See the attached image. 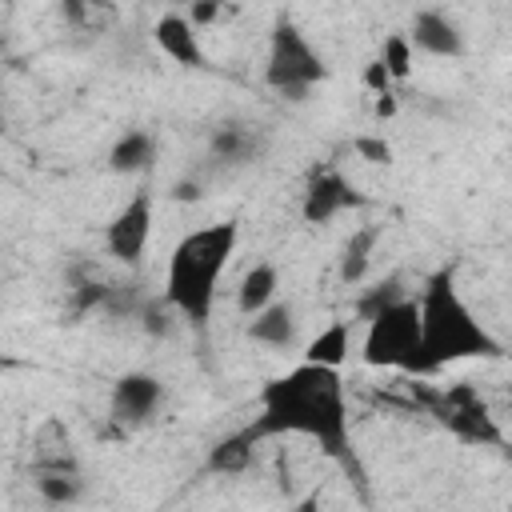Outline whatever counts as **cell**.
Instances as JSON below:
<instances>
[{
	"mask_svg": "<svg viewBox=\"0 0 512 512\" xmlns=\"http://www.w3.org/2000/svg\"><path fill=\"white\" fill-rule=\"evenodd\" d=\"M148 236H152V196L148 192H136L108 224L104 232V244L116 260L124 264H140L144 248H148Z\"/></svg>",
	"mask_w": 512,
	"mask_h": 512,
	"instance_id": "cell-7",
	"label": "cell"
},
{
	"mask_svg": "<svg viewBox=\"0 0 512 512\" xmlns=\"http://www.w3.org/2000/svg\"><path fill=\"white\" fill-rule=\"evenodd\" d=\"M408 40H412V48H420V52H428V56H460V52H464V36H460L456 20H448V16L436 12V8H420V12L412 16Z\"/></svg>",
	"mask_w": 512,
	"mask_h": 512,
	"instance_id": "cell-10",
	"label": "cell"
},
{
	"mask_svg": "<svg viewBox=\"0 0 512 512\" xmlns=\"http://www.w3.org/2000/svg\"><path fill=\"white\" fill-rule=\"evenodd\" d=\"M364 84H368V88H372L376 96H384V92H392V72L384 68V60H380V56H376V60H372V64L364 68Z\"/></svg>",
	"mask_w": 512,
	"mask_h": 512,
	"instance_id": "cell-23",
	"label": "cell"
},
{
	"mask_svg": "<svg viewBox=\"0 0 512 512\" xmlns=\"http://www.w3.org/2000/svg\"><path fill=\"white\" fill-rule=\"evenodd\" d=\"M212 152L220 160H228V164H248L252 152H256V136L248 128H240V124H224L212 136Z\"/></svg>",
	"mask_w": 512,
	"mask_h": 512,
	"instance_id": "cell-18",
	"label": "cell"
},
{
	"mask_svg": "<svg viewBox=\"0 0 512 512\" xmlns=\"http://www.w3.org/2000/svg\"><path fill=\"white\" fill-rule=\"evenodd\" d=\"M152 160H156V136L152 132H140V128L124 132L112 144V152H108V168L112 172H144Z\"/></svg>",
	"mask_w": 512,
	"mask_h": 512,
	"instance_id": "cell-14",
	"label": "cell"
},
{
	"mask_svg": "<svg viewBox=\"0 0 512 512\" xmlns=\"http://www.w3.org/2000/svg\"><path fill=\"white\" fill-rule=\"evenodd\" d=\"M380 60H384V68L392 72V80H408V76H412V40H408L404 32L384 36Z\"/></svg>",
	"mask_w": 512,
	"mask_h": 512,
	"instance_id": "cell-20",
	"label": "cell"
},
{
	"mask_svg": "<svg viewBox=\"0 0 512 512\" xmlns=\"http://www.w3.org/2000/svg\"><path fill=\"white\" fill-rule=\"evenodd\" d=\"M256 440L264 436H304L320 444L324 456L340 460L344 472L360 476L356 452H352V428H348V400L340 372L328 364L304 360L288 376H276L260 388V416L248 424Z\"/></svg>",
	"mask_w": 512,
	"mask_h": 512,
	"instance_id": "cell-1",
	"label": "cell"
},
{
	"mask_svg": "<svg viewBox=\"0 0 512 512\" xmlns=\"http://www.w3.org/2000/svg\"><path fill=\"white\" fill-rule=\"evenodd\" d=\"M508 356H512V348H508Z\"/></svg>",
	"mask_w": 512,
	"mask_h": 512,
	"instance_id": "cell-28",
	"label": "cell"
},
{
	"mask_svg": "<svg viewBox=\"0 0 512 512\" xmlns=\"http://www.w3.org/2000/svg\"><path fill=\"white\" fill-rule=\"evenodd\" d=\"M276 284H280L276 264H268V260L252 264V268L244 272V280H240V292H236L240 312H244V316H256L260 308H268V304L276 300Z\"/></svg>",
	"mask_w": 512,
	"mask_h": 512,
	"instance_id": "cell-13",
	"label": "cell"
},
{
	"mask_svg": "<svg viewBox=\"0 0 512 512\" xmlns=\"http://www.w3.org/2000/svg\"><path fill=\"white\" fill-rule=\"evenodd\" d=\"M344 356H348V324H344V320L328 324V328H324L316 340H308V348H304V360L328 364V368H340Z\"/></svg>",
	"mask_w": 512,
	"mask_h": 512,
	"instance_id": "cell-17",
	"label": "cell"
},
{
	"mask_svg": "<svg viewBox=\"0 0 512 512\" xmlns=\"http://www.w3.org/2000/svg\"><path fill=\"white\" fill-rule=\"evenodd\" d=\"M248 336L256 344H268V348H292L296 344V312L292 304H280L272 300L268 308H260L248 324Z\"/></svg>",
	"mask_w": 512,
	"mask_h": 512,
	"instance_id": "cell-12",
	"label": "cell"
},
{
	"mask_svg": "<svg viewBox=\"0 0 512 512\" xmlns=\"http://www.w3.org/2000/svg\"><path fill=\"white\" fill-rule=\"evenodd\" d=\"M392 112H396V100H392V92H384L376 100V116H392Z\"/></svg>",
	"mask_w": 512,
	"mask_h": 512,
	"instance_id": "cell-26",
	"label": "cell"
},
{
	"mask_svg": "<svg viewBox=\"0 0 512 512\" xmlns=\"http://www.w3.org/2000/svg\"><path fill=\"white\" fill-rule=\"evenodd\" d=\"M352 148H356L364 160H372V164H392V144H388L384 136H356Z\"/></svg>",
	"mask_w": 512,
	"mask_h": 512,
	"instance_id": "cell-22",
	"label": "cell"
},
{
	"mask_svg": "<svg viewBox=\"0 0 512 512\" xmlns=\"http://www.w3.org/2000/svg\"><path fill=\"white\" fill-rule=\"evenodd\" d=\"M396 300H404V288H400V280L396 276H388V280H380V284H372L364 296H360V304H356V312L368 320V316H376L380 308H388V304H396Z\"/></svg>",
	"mask_w": 512,
	"mask_h": 512,
	"instance_id": "cell-21",
	"label": "cell"
},
{
	"mask_svg": "<svg viewBox=\"0 0 512 512\" xmlns=\"http://www.w3.org/2000/svg\"><path fill=\"white\" fill-rule=\"evenodd\" d=\"M36 488H40V496L48 504H76L84 496V484L76 480L72 468H44L40 480H36Z\"/></svg>",
	"mask_w": 512,
	"mask_h": 512,
	"instance_id": "cell-19",
	"label": "cell"
},
{
	"mask_svg": "<svg viewBox=\"0 0 512 512\" xmlns=\"http://www.w3.org/2000/svg\"><path fill=\"white\" fill-rule=\"evenodd\" d=\"M164 400V388L152 372H124L112 384V416L120 424H144Z\"/></svg>",
	"mask_w": 512,
	"mask_h": 512,
	"instance_id": "cell-9",
	"label": "cell"
},
{
	"mask_svg": "<svg viewBox=\"0 0 512 512\" xmlns=\"http://www.w3.org/2000/svg\"><path fill=\"white\" fill-rule=\"evenodd\" d=\"M328 76L320 52L312 48V40L296 28V20L280 16L268 40V64H264V80L272 92H280L284 100H304L320 80Z\"/></svg>",
	"mask_w": 512,
	"mask_h": 512,
	"instance_id": "cell-5",
	"label": "cell"
},
{
	"mask_svg": "<svg viewBox=\"0 0 512 512\" xmlns=\"http://www.w3.org/2000/svg\"><path fill=\"white\" fill-rule=\"evenodd\" d=\"M216 16H220V0H192V16H188V20H192L196 28H200V24H212Z\"/></svg>",
	"mask_w": 512,
	"mask_h": 512,
	"instance_id": "cell-25",
	"label": "cell"
},
{
	"mask_svg": "<svg viewBox=\"0 0 512 512\" xmlns=\"http://www.w3.org/2000/svg\"><path fill=\"white\" fill-rule=\"evenodd\" d=\"M420 328H424V372H440L452 360H476V356H500V344L492 332L472 316L464 304L452 268H440L420 288Z\"/></svg>",
	"mask_w": 512,
	"mask_h": 512,
	"instance_id": "cell-2",
	"label": "cell"
},
{
	"mask_svg": "<svg viewBox=\"0 0 512 512\" xmlns=\"http://www.w3.org/2000/svg\"><path fill=\"white\" fill-rule=\"evenodd\" d=\"M252 444H256L252 428L216 440L212 452H208V468H212V472H244V468L252 464Z\"/></svg>",
	"mask_w": 512,
	"mask_h": 512,
	"instance_id": "cell-16",
	"label": "cell"
},
{
	"mask_svg": "<svg viewBox=\"0 0 512 512\" xmlns=\"http://www.w3.org/2000/svg\"><path fill=\"white\" fill-rule=\"evenodd\" d=\"M376 240H380V228H376V224H364V228L352 232V240L344 244V256H340V280H344V284H360V280L368 276Z\"/></svg>",
	"mask_w": 512,
	"mask_h": 512,
	"instance_id": "cell-15",
	"label": "cell"
},
{
	"mask_svg": "<svg viewBox=\"0 0 512 512\" xmlns=\"http://www.w3.org/2000/svg\"><path fill=\"white\" fill-rule=\"evenodd\" d=\"M168 308H172L168 300H164V304L152 300V304L144 308V328H148V332H168Z\"/></svg>",
	"mask_w": 512,
	"mask_h": 512,
	"instance_id": "cell-24",
	"label": "cell"
},
{
	"mask_svg": "<svg viewBox=\"0 0 512 512\" xmlns=\"http://www.w3.org/2000/svg\"><path fill=\"white\" fill-rule=\"evenodd\" d=\"M236 240H240V228L232 220H220V224L192 228L172 248L168 276H164V300L172 304V312H180L192 324H204L212 316L216 280L236 252Z\"/></svg>",
	"mask_w": 512,
	"mask_h": 512,
	"instance_id": "cell-3",
	"label": "cell"
},
{
	"mask_svg": "<svg viewBox=\"0 0 512 512\" xmlns=\"http://www.w3.org/2000/svg\"><path fill=\"white\" fill-rule=\"evenodd\" d=\"M172 196H176V200H196V196H200V188H196V184H176V192H172Z\"/></svg>",
	"mask_w": 512,
	"mask_h": 512,
	"instance_id": "cell-27",
	"label": "cell"
},
{
	"mask_svg": "<svg viewBox=\"0 0 512 512\" xmlns=\"http://www.w3.org/2000/svg\"><path fill=\"white\" fill-rule=\"evenodd\" d=\"M364 204V196L336 172V168H316L308 188H304V220L308 224H328L332 216H340L344 208Z\"/></svg>",
	"mask_w": 512,
	"mask_h": 512,
	"instance_id": "cell-8",
	"label": "cell"
},
{
	"mask_svg": "<svg viewBox=\"0 0 512 512\" xmlns=\"http://www.w3.org/2000/svg\"><path fill=\"white\" fill-rule=\"evenodd\" d=\"M364 364L368 368H400L412 376L424 372V328H420V300L404 296L376 316H368L364 332Z\"/></svg>",
	"mask_w": 512,
	"mask_h": 512,
	"instance_id": "cell-4",
	"label": "cell"
},
{
	"mask_svg": "<svg viewBox=\"0 0 512 512\" xmlns=\"http://www.w3.org/2000/svg\"><path fill=\"white\" fill-rule=\"evenodd\" d=\"M424 400L432 404V412L440 416V424L448 432H456L460 440H468V444H500V428H496L488 404L468 384H452L440 396L424 392Z\"/></svg>",
	"mask_w": 512,
	"mask_h": 512,
	"instance_id": "cell-6",
	"label": "cell"
},
{
	"mask_svg": "<svg viewBox=\"0 0 512 512\" xmlns=\"http://www.w3.org/2000/svg\"><path fill=\"white\" fill-rule=\"evenodd\" d=\"M152 40H156L160 52L172 56L176 64H184V68H204V52H200V40H196V24H192L188 16H176V12L160 16L156 28H152Z\"/></svg>",
	"mask_w": 512,
	"mask_h": 512,
	"instance_id": "cell-11",
	"label": "cell"
}]
</instances>
